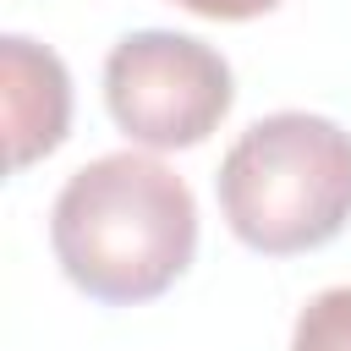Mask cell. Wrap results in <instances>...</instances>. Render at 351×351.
Returning <instances> with one entry per match:
<instances>
[{
	"label": "cell",
	"mask_w": 351,
	"mask_h": 351,
	"mask_svg": "<svg viewBox=\"0 0 351 351\" xmlns=\"http://www.w3.org/2000/svg\"><path fill=\"white\" fill-rule=\"evenodd\" d=\"M49 247L82 296L137 307L186 274L197 252V197L154 154H99L55 192Z\"/></svg>",
	"instance_id": "6da1fadb"
},
{
	"label": "cell",
	"mask_w": 351,
	"mask_h": 351,
	"mask_svg": "<svg viewBox=\"0 0 351 351\" xmlns=\"http://www.w3.org/2000/svg\"><path fill=\"white\" fill-rule=\"evenodd\" d=\"M214 192L230 236L252 252H313L351 219V132L329 115L274 110L225 148Z\"/></svg>",
	"instance_id": "7a4b0ae2"
},
{
	"label": "cell",
	"mask_w": 351,
	"mask_h": 351,
	"mask_svg": "<svg viewBox=\"0 0 351 351\" xmlns=\"http://www.w3.org/2000/svg\"><path fill=\"white\" fill-rule=\"evenodd\" d=\"M236 99L230 60L170 27H137L104 55L110 121L143 148H197Z\"/></svg>",
	"instance_id": "3957f363"
},
{
	"label": "cell",
	"mask_w": 351,
	"mask_h": 351,
	"mask_svg": "<svg viewBox=\"0 0 351 351\" xmlns=\"http://www.w3.org/2000/svg\"><path fill=\"white\" fill-rule=\"evenodd\" d=\"M0 115H5V159L27 170L33 159L55 154L71 126V77L49 44L22 33L0 38Z\"/></svg>",
	"instance_id": "277c9868"
},
{
	"label": "cell",
	"mask_w": 351,
	"mask_h": 351,
	"mask_svg": "<svg viewBox=\"0 0 351 351\" xmlns=\"http://www.w3.org/2000/svg\"><path fill=\"white\" fill-rule=\"evenodd\" d=\"M291 351H351V285H329L296 313Z\"/></svg>",
	"instance_id": "5b68a950"
},
{
	"label": "cell",
	"mask_w": 351,
	"mask_h": 351,
	"mask_svg": "<svg viewBox=\"0 0 351 351\" xmlns=\"http://www.w3.org/2000/svg\"><path fill=\"white\" fill-rule=\"evenodd\" d=\"M176 5L192 11V16H208V22H247V16L274 11L280 0H176Z\"/></svg>",
	"instance_id": "8992f818"
}]
</instances>
